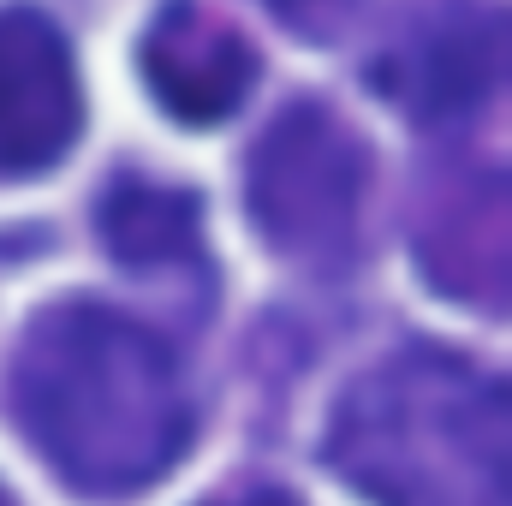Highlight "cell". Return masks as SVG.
Here are the masks:
<instances>
[{"instance_id":"1","label":"cell","mask_w":512,"mask_h":506,"mask_svg":"<svg viewBox=\"0 0 512 506\" xmlns=\"http://www.w3.org/2000/svg\"><path fill=\"white\" fill-rule=\"evenodd\" d=\"M6 405L48 471L84 501L155 489L191 447V393L173 352L90 298L30 316L6 370Z\"/></svg>"},{"instance_id":"2","label":"cell","mask_w":512,"mask_h":506,"mask_svg":"<svg viewBox=\"0 0 512 506\" xmlns=\"http://www.w3.org/2000/svg\"><path fill=\"white\" fill-rule=\"evenodd\" d=\"M322 465L370 506H512V405L501 376L405 346L352 381Z\"/></svg>"},{"instance_id":"3","label":"cell","mask_w":512,"mask_h":506,"mask_svg":"<svg viewBox=\"0 0 512 506\" xmlns=\"http://www.w3.org/2000/svg\"><path fill=\"white\" fill-rule=\"evenodd\" d=\"M370 143L322 102H292L245 161V209L274 256L334 262L358 239Z\"/></svg>"},{"instance_id":"4","label":"cell","mask_w":512,"mask_h":506,"mask_svg":"<svg viewBox=\"0 0 512 506\" xmlns=\"http://www.w3.org/2000/svg\"><path fill=\"white\" fill-rule=\"evenodd\" d=\"M507 24L489 0H447L423 6L417 24L370 66V84L405 120L447 126L483 108V96L501 84Z\"/></svg>"},{"instance_id":"5","label":"cell","mask_w":512,"mask_h":506,"mask_svg":"<svg viewBox=\"0 0 512 506\" xmlns=\"http://www.w3.org/2000/svg\"><path fill=\"white\" fill-rule=\"evenodd\" d=\"M84 131V90L60 24L36 6H0V179H36Z\"/></svg>"},{"instance_id":"6","label":"cell","mask_w":512,"mask_h":506,"mask_svg":"<svg viewBox=\"0 0 512 506\" xmlns=\"http://www.w3.org/2000/svg\"><path fill=\"white\" fill-rule=\"evenodd\" d=\"M143 78L179 126H221L256 84V48L203 0H167L143 30Z\"/></svg>"},{"instance_id":"7","label":"cell","mask_w":512,"mask_h":506,"mask_svg":"<svg viewBox=\"0 0 512 506\" xmlns=\"http://www.w3.org/2000/svg\"><path fill=\"white\" fill-rule=\"evenodd\" d=\"M417 262L423 274L453 298V304H507V185L489 173V185L447 191L435 215L417 233Z\"/></svg>"},{"instance_id":"8","label":"cell","mask_w":512,"mask_h":506,"mask_svg":"<svg viewBox=\"0 0 512 506\" xmlns=\"http://www.w3.org/2000/svg\"><path fill=\"white\" fill-rule=\"evenodd\" d=\"M102 239H108V256L137 274L191 262L203 245V203L197 191H179V185L120 179L102 197Z\"/></svg>"},{"instance_id":"9","label":"cell","mask_w":512,"mask_h":506,"mask_svg":"<svg viewBox=\"0 0 512 506\" xmlns=\"http://www.w3.org/2000/svg\"><path fill=\"white\" fill-rule=\"evenodd\" d=\"M274 18H286L292 30H304V36H328V30H340L346 24V12L358 6V0H262Z\"/></svg>"},{"instance_id":"10","label":"cell","mask_w":512,"mask_h":506,"mask_svg":"<svg viewBox=\"0 0 512 506\" xmlns=\"http://www.w3.org/2000/svg\"><path fill=\"white\" fill-rule=\"evenodd\" d=\"M203 506H298L286 489H233V495H215Z\"/></svg>"},{"instance_id":"11","label":"cell","mask_w":512,"mask_h":506,"mask_svg":"<svg viewBox=\"0 0 512 506\" xmlns=\"http://www.w3.org/2000/svg\"><path fill=\"white\" fill-rule=\"evenodd\" d=\"M0 506H18V501H12V495H6V489H0Z\"/></svg>"}]
</instances>
